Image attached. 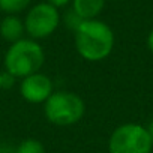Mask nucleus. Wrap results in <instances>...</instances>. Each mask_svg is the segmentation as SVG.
Returning a JSON list of instances; mask_svg holds the SVG:
<instances>
[{
  "label": "nucleus",
  "instance_id": "obj_5",
  "mask_svg": "<svg viewBox=\"0 0 153 153\" xmlns=\"http://www.w3.org/2000/svg\"><path fill=\"white\" fill-rule=\"evenodd\" d=\"M59 26H60L59 8L53 6L48 2H41L32 6L24 18L26 33L35 41L51 36Z\"/></svg>",
  "mask_w": 153,
  "mask_h": 153
},
{
  "label": "nucleus",
  "instance_id": "obj_1",
  "mask_svg": "<svg viewBox=\"0 0 153 153\" xmlns=\"http://www.w3.org/2000/svg\"><path fill=\"white\" fill-rule=\"evenodd\" d=\"M74 35L76 51L87 62H102L113 53L116 42L114 32L107 23L98 18L83 20L74 30Z\"/></svg>",
  "mask_w": 153,
  "mask_h": 153
},
{
  "label": "nucleus",
  "instance_id": "obj_13",
  "mask_svg": "<svg viewBox=\"0 0 153 153\" xmlns=\"http://www.w3.org/2000/svg\"><path fill=\"white\" fill-rule=\"evenodd\" d=\"M146 128H147V131H149V134H150V137H152V140H153V119L150 120L149 126H146Z\"/></svg>",
  "mask_w": 153,
  "mask_h": 153
},
{
  "label": "nucleus",
  "instance_id": "obj_8",
  "mask_svg": "<svg viewBox=\"0 0 153 153\" xmlns=\"http://www.w3.org/2000/svg\"><path fill=\"white\" fill-rule=\"evenodd\" d=\"M72 11L81 20H95L105 8V0H72Z\"/></svg>",
  "mask_w": 153,
  "mask_h": 153
},
{
  "label": "nucleus",
  "instance_id": "obj_9",
  "mask_svg": "<svg viewBox=\"0 0 153 153\" xmlns=\"http://www.w3.org/2000/svg\"><path fill=\"white\" fill-rule=\"evenodd\" d=\"M32 0H0V11L6 15H17L29 8Z\"/></svg>",
  "mask_w": 153,
  "mask_h": 153
},
{
  "label": "nucleus",
  "instance_id": "obj_2",
  "mask_svg": "<svg viewBox=\"0 0 153 153\" xmlns=\"http://www.w3.org/2000/svg\"><path fill=\"white\" fill-rule=\"evenodd\" d=\"M45 62L44 48L32 38H23L9 45L5 54V69L12 78L26 76L41 71Z\"/></svg>",
  "mask_w": 153,
  "mask_h": 153
},
{
  "label": "nucleus",
  "instance_id": "obj_4",
  "mask_svg": "<svg viewBox=\"0 0 153 153\" xmlns=\"http://www.w3.org/2000/svg\"><path fill=\"white\" fill-rule=\"evenodd\" d=\"M153 140L146 126L138 123H125L117 126L110 140V153H150Z\"/></svg>",
  "mask_w": 153,
  "mask_h": 153
},
{
  "label": "nucleus",
  "instance_id": "obj_14",
  "mask_svg": "<svg viewBox=\"0 0 153 153\" xmlns=\"http://www.w3.org/2000/svg\"><path fill=\"white\" fill-rule=\"evenodd\" d=\"M5 87V74L0 72V90Z\"/></svg>",
  "mask_w": 153,
  "mask_h": 153
},
{
  "label": "nucleus",
  "instance_id": "obj_6",
  "mask_svg": "<svg viewBox=\"0 0 153 153\" xmlns=\"http://www.w3.org/2000/svg\"><path fill=\"white\" fill-rule=\"evenodd\" d=\"M54 92L53 81L48 75L42 72L32 74L20 83L21 96L30 104H44Z\"/></svg>",
  "mask_w": 153,
  "mask_h": 153
},
{
  "label": "nucleus",
  "instance_id": "obj_7",
  "mask_svg": "<svg viewBox=\"0 0 153 153\" xmlns=\"http://www.w3.org/2000/svg\"><path fill=\"white\" fill-rule=\"evenodd\" d=\"M24 32H26L24 21L18 15H6L0 21V36L9 44L23 39Z\"/></svg>",
  "mask_w": 153,
  "mask_h": 153
},
{
  "label": "nucleus",
  "instance_id": "obj_10",
  "mask_svg": "<svg viewBox=\"0 0 153 153\" xmlns=\"http://www.w3.org/2000/svg\"><path fill=\"white\" fill-rule=\"evenodd\" d=\"M15 153H47V152H45L44 144L39 140H36V138H27V140H23L18 144Z\"/></svg>",
  "mask_w": 153,
  "mask_h": 153
},
{
  "label": "nucleus",
  "instance_id": "obj_3",
  "mask_svg": "<svg viewBox=\"0 0 153 153\" xmlns=\"http://www.w3.org/2000/svg\"><path fill=\"white\" fill-rule=\"evenodd\" d=\"M44 113L48 122L57 126H71L78 123L86 113L84 99L72 92L59 90L44 102Z\"/></svg>",
  "mask_w": 153,
  "mask_h": 153
},
{
  "label": "nucleus",
  "instance_id": "obj_11",
  "mask_svg": "<svg viewBox=\"0 0 153 153\" xmlns=\"http://www.w3.org/2000/svg\"><path fill=\"white\" fill-rule=\"evenodd\" d=\"M48 3H51L53 6H56V8H63V6H66V5H69L72 0H47Z\"/></svg>",
  "mask_w": 153,
  "mask_h": 153
},
{
  "label": "nucleus",
  "instance_id": "obj_12",
  "mask_svg": "<svg viewBox=\"0 0 153 153\" xmlns=\"http://www.w3.org/2000/svg\"><path fill=\"white\" fill-rule=\"evenodd\" d=\"M147 47H149V50L153 53V29L150 30V33H149V36H147Z\"/></svg>",
  "mask_w": 153,
  "mask_h": 153
}]
</instances>
